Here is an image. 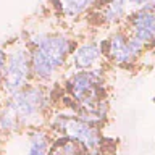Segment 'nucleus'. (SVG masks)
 <instances>
[{
	"mask_svg": "<svg viewBox=\"0 0 155 155\" xmlns=\"http://www.w3.org/2000/svg\"><path fill=\"white\" fill-rule=\"evenodd\" d=\"M57 126L63 133H66L71 139L79 140L91 153H97V150L100 147L99 133L86 120L74 118V116H60L57 120Z\"/></svg>",
	"mask_w": 155,
	"mask_h": 155,
	"instance_id": "nucleus-4",
	"label": "nucleus"
},
{
	"mask_svg": "<svg viewBox=\"0 0 155 155\" xmlns=\"http://www.w3.org/2000/svg\"><path fill=\"white\" fill-rule=\"evenodd\" d=\"M5 53L0 50V81H2V73H3V68H5Z\"/></svg>",
	"mask_w": 155,
	"mask_h": 155,
	"instance_id": "nucleus-12",
	"label": "nucleus"
},
{
	"mask_svg": "<svg viewBox=\"0 0 155 155\" xmlns=\"http://www.w3.org/2000/svg\"><path fill=\"white\" fill-rule=\"evenodd\" d=\"M13 99L10 105L5 108L0 124L5 129L15 128L19 121H24L31 116L37 115L44 105V95L39 89H26V91H16L13 92Z\"/></svg>",
	"mask_w": 155,
	"mask_h": 155,
	"instance_id": "nucleus-3",
	"label": "nucleus"
},
{
	"mask_svg": "<svg viewBox=\"0 0 155 155\" xmlns=\"http://www.w3.org/2000/svg\"><path fill=\"white\" fill-rule=\"evenodd\" d=\"M71 42L61 36L41 37L31 53V68L37 78H48L65 61Z\"/></svg>",
	"mask_w": 155,
	"mask_h": 155,
	"instance_id": "nucleus-1",
	"label": "nucleus"
},
{
	"mask_svg": "<svg viewBox=\"0 0 155 155\" xmlns=\"http://www.w3.org/2000/svg\"><path fill=\"white\" fill-rule=\"evenodd\" d=\"M142 44L136 41L134 37H126L123 34H116L108 42V53L115 61L118 63H129L134 57L142 50Z\"/></svg>",
	"mask_w": 155,
	"mask_h": 155,
	"instance_id": "nucleus-7",
	"label": "nucleus"
},
{
	"mask_svg": "<svg viewBox=\"0 0 155 155\" xmlns=\"http://www.w3.org/2000/svg\"><path fill=\"white\" fill-rule=\"evenodd\" d=\"M129 23L133 29V36L136 41H139L142 45L150 44L153 41V31H155V16H153V7L139 8L129 15Z\"/></svg>",
	"mask_w": 155,
	"mask_h": 155,
	"instance_id": "nucleus-6",
	"label": "nucleus"
},
{
	"mask_svg": "<svg viewBox=\"0 0 155 155\" xmlns=\"http://www.w3.org/2000/svg\"><path fill=\"white\" fill-rule=\"evenodd\" d=\"M70 91L81 104V111L86 116L100 118L104 115V107L100 102V76L97 73H78L70 81Z\"/></svg>",
	"mask_w": 155,
	"mask_h": 155,
	"instance_id": "nucleus-2",
	"label": "nucleus"
},
{
	"mask_svg": "<svg viewBox=\"0 0 155 155\" xmlns=\"http://www.w3.org/2000/svg\"><path fill=\"white\" fill-rule=\"evenodd\" d=\"M55 155H79V149L73 140H65V144L55 147Z\"/></svg>",
	"mask_w": 155,
	"mask_h": 155,
	"instance_id": "nucleus-11",
	"label": "nucleus"
},
{
	"mask_svg": "<svg viewBox=\"0 0 155 155\" xmlns=\"http://www.w3.org/2000/svg\"><path fill=\"white\" fill-rule=\"evenodd\" d=\"M45 147H47V144H45L44 134L36 133L31 140V149H29L28 155H45Z\"/></svg>",
	"mask_w": 155,
	"mask_h": 155,
	"instance_id": "nucleus-10",
	"label": "nucleus"
},
{
	"mask_svg": "<svg viewBox=\"0 0 155 155\" xmlns=\"http://www.w3.org/2000/svg\"><path fill=\"white\" fill-rule=\"evenodd\" d=\"M58 7H60L61 13L66 16H78V15L84 13L86 10H89L92 5L99 3L100 0H57Z\"/></svg>",
	"mask_w": 155,
	"mask_h": 155,
	"instance_id": "nucleus-8",
	"label": "nucleus"
},
{
	"mask_svg": "<svg viewBox=\"0 0 155 155\" xmlns=\"http://www.w3.org/2000/svg\"><path fill=\"white\" fill-rule=\"evenodd\" d=\"M97 58H99V47L94 44H86L74 53V63L78 68H89L97 61Z\"/></svg>",
	"mask_w": 155,
	"mask_h": 155,
	"instance_id": "nucleus-9",
	"label": "nucleus"
},
{
	"mask_svg": "<svg viewBox=\"0 0 155 155\" xmlns=\"http://www.w3.org/2000/svg\"><path fill=\"white\" fill-rule=\"evenodd\" d=\"M29 60L23 50H16L10 55L8 63H5V87L10 92H16L28 79L29 74Z\"/></svg>",
	"mask_w": 155,
	"mask_h": 155,
	"instance_id": "nucleus-5",
	"label": "nucleus"
}]
</instances>
